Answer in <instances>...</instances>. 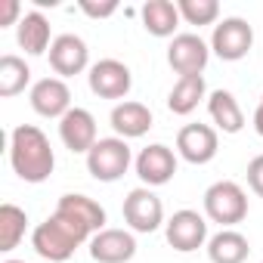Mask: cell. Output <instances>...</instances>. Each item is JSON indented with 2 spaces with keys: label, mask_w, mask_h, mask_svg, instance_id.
Returning a JSON list of instances; mask_svg holds the SVG:
<instances>
[{
  "label": "cell",
  "mask_w": 263,
  "mask_h": 263,
  "mask_svg": "<svg viewBox=\"0 0 263 263\" xmlns=\"http://www.w3.org/2000/svg\"><path fill=\"white\" fill-rule=\"evenodd\" d=\"M180 10V19L189 22V25H214L217 16H220V4L217 0H180L177 4Z\"/></svg>",
  "instance_id": "d4e9b609"
},
{
  "label": "cell",
  "mask_w": 263,
  "mask_h": 263,
  "mask_svg": "<svg viewBox=\"0 0 263 263\" xmlns=\"http://www.w3.org/2000/svg\"><path fill=\"white\" fill-rule=\"evenodd\" d=\"M204 214H208V220L220 223L223 229L241 223L248 217V195H245V189L238 183H232V180H220V183L208 186V192H204Z\"/></svg>",
  "instance_id": "3957f363"
},
{
  "label": "cell",
  "mask_w": 263,
  "mask_h": 263,
  "mask_svg": "<svg viewBox=\"0 0 263 263\" xmlns=\"http://www.w3.org/2000/svg\"><path fill=\"white\" fill-rule=\"evenodd\" d=\"M31 81V68L25 65V59L7 53L0 56V96L10 99V96H19Z\"/></svg>",
  "instance_id": "603a6c76"
},
{
  "label": "cell",
  "mask_w": 263,
  "mask_h": 263,
  "mask_svg": "<svg viewBox=\"0 0 263 263\" xmlns=\"http://www.w3.org/2000/svg\"><path fill=\"white\" fill-rule=\"evenodd\" d=\"M201 99H204V78H201V74L180 78V81L174 84V90L167 93V108H171L174 115H192Z\"/></svg>",
  "instance_id": "7402d4cb"
},
{
  "label": "cell",
  "mask_w": 263,
  "mask_h": 263,
  "mask_svg": "<svg viewBox=\"0 0 263 263\" xmlns=\"http://www.w3.org/2000/svg\"><path fill=\"white\" fill-rule=\"evenodd\" d=\"M254 130H257V137H263V96H260V102L254 108Z\"/></svg>",
  "instance_id": "f1b7e54d"
},
{
  "label": "cell",
  "mask_w": 263,
  "mask_h": 263,
  "mask_svg": "<svg viewBox=\"0 0 263 263\" xmlns=\"http://www.w3.org/2000/svg\"><path fill=\"white\" fill-rule=\"evenodd\" d=\"M90 62V50L87 44L78 37V34H59L53 37V47H50V68L59 74V78H74L87 68Z\"/></svg>",
  "instance_id": "5bb4252c"
},
{
  "label": "cell",
  "mask_w": 263,
  "mask_h": 263,
  "mask_svg": "<svg viewBox=\"0 0 263 263\" xmlns=\"http://www.w3.org/2000/svg\"><path fill=\"white\" fill-rule=\"evenodd\" d=\"M220 149V137L211 124H186L177 134V152L189 161V164H208L217 158Z\"/></svg>",
  "instance_id": "30bf717a"
},
{
  "label": "cell",
  "mask_w": 263,
  "mask_h": 263,
  "mask_svg": "<svg viewBox=\"0 0 263 263\" xmlns=\"http://www.w3.org/2000/svg\"><path fill=\"white\" fill-rule=\"evenodd\" d=\"M56 211H62V214H68L71 220L84 223V226H87L93 235L105 229V208H102L99 201H93L90 195H81V192H68V195H62V198H59Z\"/></svg>",
  "instance_id": "ac0fdd59"
},
{
  "label": "cell",
  "mask_w": 263,
  "mask_h": 263,
  "mask_svg": "<svg viewBox=\"0 0 263 263\" xmlns=\"http://www.w3.org/2000/svg\"><path fill=\"white\" fill-rule=\"evenodd\" d=\"M31 108L41 115V118H65L74 105H71V90L62 78H41L34 87H31Z\"/></svg>",
  "instance_id": "8fae6325"
},
{
  "label": "cell",
  "mask_w": 263,
  "mask_h": 263,
  "mask_svg": "<svg viewBox=\"0 0 263 263\" xmlns=\"http://www.w3.org/2000/svg\"><path fill=\"white\" fill-rule=\"evenodd\" d=\"M164 235H167V245L180 254H192L198 251L204 241H208V223L198 211H177L167 223H164Z\"/></svg>",
  "instance_id": "ba28073f"
},
{
  "label": "cell",
  "mask_w": 263,
  "mask_h": 263,
  "mask_svg": "<svg viewBox=\"0 0 263 263\" xmlns=\"http://www.w3.org/2000/svg\"><path fill=\"white\" fill-rule=\"evenodd\" d=\"M137 254V238L127 229H102L90 238V257L96 263H127Z\"/></svg>",
  "instance_id": "9a60e30c"
},
{
  "label": "cell",
  "mask_w": 263,
  "mask_h": 263,
  "mask_svg": "<svg viewBox=\"0 0 263 263\" xmlns=\"http://www.w3.org/2000/svg\"><path fill=\"white\" fill-rule=\"evenodd\" d=\"M130 161H134V155H130V146L127 140L121 137H105L99 140L90 152H87V171L93 180L99 183H115L127 174Z\"/></svg>",
  "instance_id": "277c9868"
},
{
  "label": "cell",
  "mask_w": 263,
  "mask_h": 263,
  "mask_svg": "<svg viewBox=\"0 0 263 263\" xmlns=\"http://www.w3.org/2000/svg\"><path fill=\"white\" fill-rule=\"evenodd\" d=\"M22 7H19V0H7L4 4V13H0V28H7V25H19L22 22Z\"/></svg>",
  "instance_id": "83f0119b"
},
{
  "label": "cell",
  "mask_w": 263,
  "mask_h": 263,
  "mask_svg": "<svg viewBox=\"0 0 263 263\" xmlns=\"http://www.w3.org/2000/svg\"><path fill=\"white\" fill-rule=\"evenodd\" d=\"M59 140L65 143V149L68 152H74V155H87L99 140H96V118L87 111V108H71L62 121H59Z\"/></svg>",
  "instance_id": "7c38bea8"
},
{
  "label": "cell",
  "mask_w": 263,
  "mask_h": 263,
  "mask_svg": "<svg viewBox=\"0 0 263 263\" xmlns=\"http://www.w3.org/2000/svg\"><path fill=\"white\" fill-rule=\"evenodd\" d=\"M111 130L121 137V140H137V137H146L149 127H152V111L149 105L143 102H134V99H124L111 108Z\"/></svg>",
  "instance_id": "2e32d148"
},
{
  "label": "cell",
  "mask_w": 263,
  "mask_h": 263,
  "mask_svg": "<svg viewBox=\"0 0 263 263\" xmlns=\"http://www.w3.org/2000/svg\"><path fill=\"white\" fill-rule=\"evenodd\" d=\"M177 174V155L164 143H152L137 155V177L146 186H164Z\"/></svg>",
  "instance_id": "4fadbf2b"
},
{
  "label": "cell",
  "mask_w": 263,
  "mask_h": 263,
  "mask_svg": "<svg viewBox=\"0 0 263 263\" xmlns=\"http://www.w3.org/2000/svg\"><path fill=\"white\" fill-rule=\"evenodd\" d=\"M10 164H13L16 177L25 183L50 180V174L56 167V155H53V146L41 127L19 124L10 134Z\"/></svg>",
  "instance_id": "6da1fadb"
},
{
  "label": "cell",
  "mask_w": 263,
  "mask_h": 263,
  "mask_svg": "<svg viewBox=\"0 0 263 263\" xmlns=\"http://www.w3.org/2000/svg\"><path fill=\"white\" fill-rule=\"evenodd\" d=\"M248 186L263 198V155L251 158V164H248Z\"/></svg>",
  "instance_id": "484cf974"
},
{
  "label": "cell",
  "mask_w": 263,
  "mask_h": 263,
  "mask_svg": "<svg viewBox=\"0 0 263 263\" xmlns=\"http://www.w3.org/2000/svg\"><path fill=\"white\" fill-rule=\"evenodd\" d=\"M28 229V214L16 204H0V251H13L25 238Z\"/></svg>",
  "instance_id": "cb8c5ba5"
},
{
  "label": "cell",
  "mask_w": 263,
  "mask_h": 263,
  "mask_svg": "<svg viewBox=\"0 0 263 263\" xmlns=\"http://www.w3.org/2000/svg\"><path fill=\"white\" fill-rule=\"evenodd\" d=\"M81 10H84L90 19H108V16L118 13V4H90V0H84Z\"/></svg>",
  "instance_id": "4316f807"
},
{
  "label": "cell",
  "mask_w": 263,
  "mask_h": 263,
  "mask_svg": "<svg viewBox=\"0 0 263 263\" xmlns=\"http://www.w3.org/2000/svg\"><path fill=\"white\" fill-rule=\"evenodd\" d=\"M87 84L99 99H124L134 87V74L121 59H99L96 65H90Z\"/></svg>",
  "instance_id": "52a82bcc"
},
{
  "label": "cell",
  "mask_w": 263,
  "mask_h": 263,
  "mask_svg": "<svg viewBox=\"0 0 263 263\" xmlns=\"http://www.w3.org/2000/svg\"><path fill=\"white\" fill-rule=\"evenodd\" d=\"M254 47V28L238 19V16H229L223 22L214 25V34H211V53H217L223 62H238L251 53Z\"/></svg>",
  "instance_id": "5b68a950"
},
{
  "label": "cell",
  "mask_w": 263,
  "mask_h": 263,
  "mask_svg": "<svg viewBox=\"0 0 263 263\" xmlns=\"http://www.w3.org/2000/svg\"><path fill=\"white\" fill-rule=\"evenodd\" d=\"M121 211H124V223L134 232H155L164 223V204L149 186L130 189Z\"/></svg>",
  "instance_id": "8992f818"
},
{
  "label": "cell",
  "mask_w": 263,
  "mask_h": 263,
  "mask_svg": "<svg viewBox=\"0 0 263 263\" xmlns=\"http://www.w3.org/2000/svg\"><path fill=\"white\" fill-rule=\"evenodd\" d=\"M4 263H25V260H4Z\"/></svg>",
  "instance_id": "f546056e"
},
{
  "label": "cell",
  "mask_w": 263,
  "mask_h": 263,
  "mask_svg": "<svg viewBox=\"0 0 263 263\" xmlns=\"http://www.w3.org/2000/svg\"><path fill=\"white\" fill-rule=\"evenodd\" d=\"M93 238V232L84 226V223H78V220H71L68 214H62V211H53V217H47L41 226H34V232H31V248L44 257V260H50V263H65L84 241H90Z\"/></svg>",
  "instance_id": "7a4b0ae2"
},
{
  "label": "cell",
  "mask_w": 263,
  "mask_h": 263,
  "mask_svg": "<svg viewBox=\"0 0 263 263\" xmlns=\"http://www.w3.org/2000/svg\"><path fill=\"white\" fill-rule=\"evenodd\" d=\"M208 111H211L214 124L223 130V134H238L245 127V111H241L238 99L229 90H214L208 96Z\"/></svg>",
  "instance_id": "44dd1931"
},
{
  "label": "cell",
  "mask_w": 263,
  "mask_h": 263,
  "mask_svg": "<svg viewBox=\"0 0 263 263\" xmlns=\"http://www.w3.org/2000/svg\"><path fill=\"white\" fill-rule=\"evenodd\" d=\"M143 25L149 34L155 37H177V25H180V10L171 0H146L143 4Z\"/></svg>",
  "instance_id": "ffe728a7"
},
{
  "label": "cell",
  "mask_w": 263,
  "mask_h": 263,
  "mask_svg": "<svg viewBox=\"0 0 263 263\" xmlns=\"http://www.w3.org/2000/svg\"><path fill=\"white\" fill-rule=\"evenodd\" d=\"M16 44H19L28 56H44V53L53 47L47 16L37 13V10H34V13H25L22 22L16 25Z\"/></svg>",
  "instance_id": "e0dca14e"
},
{
  "label": "cell",
  "mask_w": 263,
  "mask_h": 263,
  "mask_svg": "<svg viewBox=\"0 0 263 263\" xmlns=\"http://www.w3.org/2000/svg\"><path fill=\"white\" fill-rule=\"evenodd\" d=\"M211 59V47L198 37V34H177L167 47V65L180 74V78H192L201 74L204 65Z\"/></svg>",
  "instance_id": "9c48e42d"
},
{
  "label": "cell",
  "mask_w": 263,
  "mask_h": 263,
  "mask_svg": "<svg viewBox=\"0 0 263 263\" xmlns=\"http://www.w3.org/2000/svg\"><path fill=\"white\" fill-rule=\"evenodd\" d=\"M248 254H251V245L235 229H220L217 235L208 238V257H211V263H245Z\"/></svg>",
  "instance_id": "d6986e66"
}]
</instances>
